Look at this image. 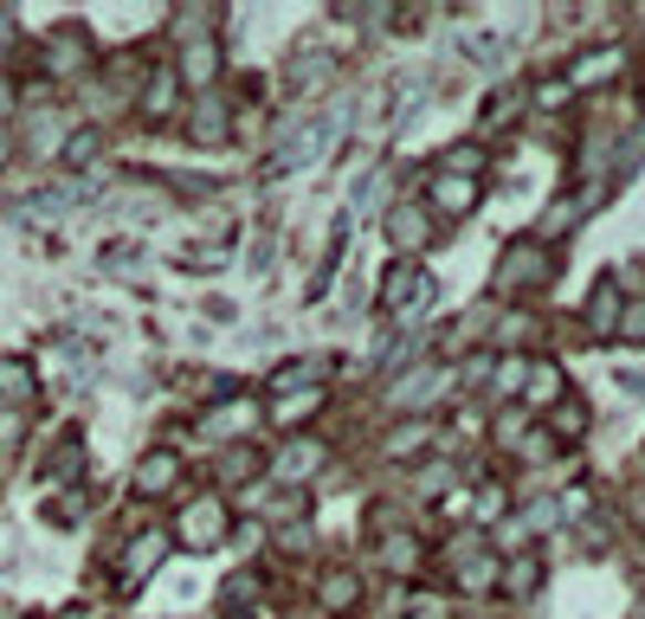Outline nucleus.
Listing matches in <instances>:
<instances>
[{
    "label": "nucleus",
    "mask_w": 645,
    "mask_h": 619,
    "mask_svg": "<svg viewBox=\"0 0 645 619\" xmlns=\"http://www.w3.org/2000/svg\"><path fill=\"white\" fill-rule=\"evenodd\" d=\"M77 458H84L77 445H59V465H52V477H77Z\"/></svg>",
    "instance_id": "obj_27"
},
{
    "label": "nucleus",
    "mask_w": 645,
    "mask_h": 619,
    "mask_svg": "<svg viewBox=\"0 0 645 619\" xmlns=\"http://www.w3.org/2000/svg\"><path fill=\"white\" fill-rule=\"evenodd\" d=\"M549 420H555V433H562V439H581V433H587V406L574 401V394H569V401H555V413H549Z\"/></svg>",
    "instance_id": "obj_20"
},
{
    "label": "nucleus",
    "mask_w": 645,
    "mask_h": 619,
    "mask_svg": "<svg viewBox=\"0 0 645 619\" xmlns=\"http://www.w3.org/2000/svg\"><path fill=\"white\" fill-rule=\"evenodd\" d=\"M155 561H162V536H136V543H129V555H123V581H143Z\"/></svg>",
    "instance_id": "obj_14"
},
{
    "label": "nucleus",
    "mask_w": 645,
    "mask_h": 619,
    "mask_svg": "<svg viewBox=\"0 0 645 619\" xmlns=\"http://www.w3.org/2000/svg\"><path fill=\"white\" fill-rule=\"evenodd\" d=\"M0 406H33V368L0 362Z\"/></svg>",
    "instance_id": "obj_11"
},
{
    "label": "nucleus",
    "mask_w": 645,
    "mask_h": 619,
    "mask_svg": "<svg viewBox=\"0 0 645 619\" xmlns=\"http://www.w3.org/2000/svg\"><path fill=\"white\" fill-rule=\"evenodd\" d=\"M607 72H620V45H607V52H594V59H581L569 72V91H581V84H601Z\"/></svg>",
    "instance_id": "obj_15"
},
{
    "label": "nucleus",
    "mask_w": 645,
    "mask_h": 619,
    "mask_svg": "<svg viewBox=\"0 0 645 619\" xmlns=\"http://www.w3.org/2000/svg\"><path fill=\"white\" fill-rule=\"evenodd\" d=\"M381 303H387L394 317H426V303H433L426 271H414V265H394V271H387V285H381Z\"/></svg>",
    "instance_id": "obj_2"
},
{
    "label": "nucleus",
    "mask_w": 645,
    "mask_h": 619,
    "mask_svg": "<svg viewBox=\"0 0 645 619\" xmlns=\"http://www.w3.org/2000/svg\"><path fill=\"white\" fill-rule=\"evenodd\" d=\"M91 65V45H84V33H59L52 45H45V72L52 78H77Z\"/></svg>",
    "instance_id": "obj_4"
},
{
    "label": "nucleus",
    "mask_w": 645,
    "mask_h": 619,
    "mask_svg": "<svg viewBox=\"0 0 645 619\" xmlns=\"http://www.w3.org/2000/svg\"><path fill=\"white\" fill-rule=\"evenodd\" d=\"M458 581L471 587V594H485V587L497 581V568H491V555H465V561H458Z\"/></svg>",
    "instance_id": "obj_22"
},
{
    "label": "nucleus",
    "mask_w": 645,
    "mask_h": 619,
    "mask_svg": "<svg viewBox=\"0 0 645 619\" xmlns=\"http://www.w3.org/2000/svg\"><path fill=\"white\" fill-rule=\"evenodd\" d=\"M214 65H220L214 39H188V52H181V78H188V84H207V78H214Z\"/></svg>",
    "instance_id": "obj_12"
},
{
    "label": "nucleus",
    "mask_w": 645,
    "mask_h": 619,
    "mask_svg": "<svg viewBox=\"0 0 645 619\" xmlns=\"http://www.w3.org/2000/svg\"><path fill=\"white\" fill-rule=\"evenodd\" d=\"M613 336H626V342H645V297L639 303H620V329Z\"/></svg>",
    "instance_id": "obj_25"
},
{
    "label": "nucleus",
    "mask_w": 645,
    "mask_h": 619,
    "mask_svg": "<svg viewBox=\"0 0 645 619\" xmlns=\"http://www.w3.org/2000/svg\"><path fill=\"white\" fill-rule=\"evenodd\" d=\"M33 143H39V155H52V143H59V123H52V116L33 123Z\"/></svg>",
    "instance_id": "obj_26"
},
{
    "label": "nucleus",
    "mask_w": 645,
    "mask_h": 619,
    "mask_svg": "<svg viewBox=\"0 0 645 619\" xmlns=\"http://www.w3.org/2000/svg\"><path fill=\"white\" fill-rule=\"evenodd\" d=\"M530 381V406H555L562 401V374L555 368H535V374H523Z\"/></svg>",
    "instance_id": "obj_21"
},
{
    "label": "nucleus",
    "mask_w": 645,
    "mask_h": 619,
    "mask_svg": "<svg viewBox=\"0 0 645 619\" xmlns=\"http://www.w3.org/2000/svg\"><path fill=\"white\" fill-rule=\"evenodd\" d=\"M188 130H194V143H227V104H220V97H200V104H194V116H188Z\"/></svg>",
    "instance_id": "obj_9"
},
{
    "label": "nucleus",
    "mask_w": 645,
    "mask_h": 619,
    "mask_svg": "<svg viewBox=\"0 0 645 619\" xmlns=\"http://www.w3.org/2000/svg\"><path fill=\"white\" fill-rule=\"evenodd\" d=\"M143 110H149L155 123H162V116L175 110V72H155L149 84H143Z\"/></svg>",
    "instance_id": "obj_18"
},
{
    "label": "nucleus",
    "mask_w": 645,
    "mask_h": 619,
    "mask_svg": "<svg viewBox=\"0 0 645 619\" xmlns=\"http://www.w3.org/2000/svg\"><path fill=\"white\" fill-rule=\"evenodd\" d=\"M535 581H542V575H535V561H530V555L503 568V587H510V594H535Z\"/></svg>",
    "instance_id": "obj_24"
},
{
    "label": "nucleus",
    "mask_w": 645,
    "mask_h": 619,
    "mask_svg": "<svg viewBox=\"0 0 645 619\" xmlns=\"http://www.w3.org/2000/svg\"><path fill=\"white\" fill-rule=\"evenodd\" d=\"M587 329H594V336H613V329H620V303H613V285H601V291L587 297Z\"/></svg>",
    "instance_id": "obj_17"
},
{
    "label": "nucleus",
    "mask_w": 645,
    "mask_h": 619,
    "mask_svg": "<svg viewBox=\"0 0 645 619\" xmlns=\"http://www.w3.org/2000/svg\"><path fill=\"white\" fill-rule=\"evenodd\" d=\"M316 594H323V607H330V613H342V607H355V600H362V581H355V575H323V587H316Z\"/></svg>",
    "instance_id": "obj_16"
},
{
    "label": "nucleus",
    "mask_w": 645,
    "mask_h": 619,
    "mask_svg": "<svg viewBox=\"0 0 645 619\" xmlns=\"http://www.w3.org/2000/svg\"><path fill=\"white\" fill-rule=\"evenodd\" d=\"M426 233H433V226H426L419 207H394V214H387V239H394L400 252H419V246H426Z\"/></svg>",
    "instance_id": "obj_7"
},
{
    "label": "nucleus",
    "mask_w": 645,
    "mask_h": 619,
    "mask_svg": "<svg viewBox=\"0 0 645 619\" xmlns=\"http://www.w3.org/2000/svg\"><path fill=\"white\" fill-rule=\"evenodd\" d=\"M65 155H72V162H91V155H97V136H72V148H65Z\"/></svg>",
    "instance_id": "obj_28"
},
{
    "label": "nucleus",
    "mask_w": 645,
    "mask_h": 619,
    "mask_svg": "<svg viewBox=\"0 0 645 619\" xmlns=\"http://www.w3.org/2000/svg\"><path fill=\"white\" fill-rule=\"evenodd\" d=\"M426 194H433V207H439V214H471V200H478V182H465V175H446V168H439Z\"/></svg>",
    "instance_id": "obj_5"
},
{
    "label": "nucleus",
    "mask_w": 645,
    "mask_h": 619,
    "mask_svg": "<svg viewBox=\"0 0 645 619\" xmlns=\"http://www.w3.org/2000/svg\"><path fill=\"white\" fill-rule=\"evenodd\" d=\"M549 271H555V258L549 246H510L503 265H497V291H535V285H549Z\"/></svg>",
    "instance_id": "obj_1"
},
{
    "label": "nucleus",
    "mask_w": 645,
    "mask_h": 619,
    "mask_svg": "<svg viewBox=\"0 0 645 619\" xmlns=\"http://www.w3.org/2000/svg\"><path fill=\"white\" fill-rule=\"evenodd\" d=\"M252 420H259V406H252V401H227V406H214V413H207V433L232 439V433H246Z\"/></svg>",
    "instance_id": "obj_10"
},
{
    "label": "nucleus",
    "mask_w": 645,
    "mask_h": 619,
    "mask_svg": "<svg viewBox=\"0 0 645 619\" xmlns=\"http://www.w3.org/2000/svg\"><path fill=\"white\" fill-rule=\"evenodd\" d=\"M426 439H433V426H426V420H414V426H394V433H387V445H381V452H387V458H407V452H419Z\"/></svg>",
    "instance_id": "obj_19"
},
{
    "label": "nucleus",
    "mask_w": 645,
    "mask_h": 619,
    "mask_svg": "<svg viewBox=\"0 0 645 619\" xmlns=\"http://www.w3.org/2000/svg\"><path fill=\"white\" fill-rule=\"evenodd\" d=\"M0 155H7V130H0Z\"/></svg>",
    "instance_id": "obj_29"
},
{
    "label": "nucleus",
    "mask_w": 645,
    "mask_h": 619,
    "mask_svg": "<svg viewBox=\"0 0 645 619\" xmlns=\"http://www.w3.org/2000/svg\"><path fill=\"white\" fill-rule=\"evenodd\" d=\"M316 465H323V445H316V439H291V445L278 452V465H271V472L284 477V484H298V477H310Z\"/></svg>",
    "instance_id": "obj_6"
},
{
    "label": "nucleus",
    "mask_w": 645,
    "mask_h": 619,
    "mask_svg": "<svg viewBox=\"0 0 645 619\" xmlns=\"http://www.w3.org/2000/svg\"><path fill=\"white\" fill-rule=\"evenodd\" d=\"M175 477H181V465H175L168 452H149V458L136 465V491H143V497H162V491H175Z\"/></svg>",
    "instance_id": "obj_8"
},
{
    "label": "nucleus",
    "mask_w": 645,
    "mask_h": 619,
    "mask_svg": "<svg viewBox=\"0 0 645 619\" xmlns=\"http://www.w3.org/2000/svg\"><path fill=\"white\" fill-rule=\"evenodd\" d=\"M227 504L220 497H200V504H188L181 510V543L188 548H214V543H227Z\"/></svg>",
    "instance_id": "obj_3"
},
{
    "label": "nucleus",
    "mask_w": 645,
    "mask_h": 619,
    "mask_svg": "<svg viewBox=\"0 0 645 619\" xmlns=\"http://www.w3.org/2000/svg\"><path fill=\"white\" fill-rule=\"evenodd\" d=\"M316 401H323V394H316V388H310V394H284V401L271 406V413H278V420H284V426H291V420H304V413H316Z\"/></svg>",
    "instance_id": "obj_23"
},
{
    "label": "nucleus",
    "mask_w": 645,
    "mask_h": 619,
    "mask_svg": "<svg viewBox=\"0 0 645 619\" xmlns=\"http://www.w3.org/2000/svg\"><path fill=\"white\" fill-rule=\"evenodd\" d=\"M381 568L414 575V568H419V543H414V536H381Z\"/></svg>",
    "instance_id": "obj_13"
}]
</instances>
